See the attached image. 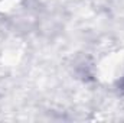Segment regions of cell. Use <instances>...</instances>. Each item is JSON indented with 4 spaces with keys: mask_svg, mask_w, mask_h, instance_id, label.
<instances>
[{
    "mask_svg": "<svg viewBox=\"0 0 124 123\" xmlns=\"http://www.w3.org/2000/svg\"><path fill=\"white\" fill-rule=\"evenodd\" d=\"M120 90H121V91L124 93V78L121 80V83H120Z\"/></svg>",
    "mask_w": 124,
    "mask_h": 123,
    "instance_id": "cell-1",
    "label": "cell"
}]
</instances>
